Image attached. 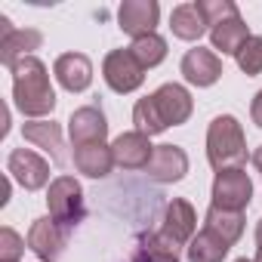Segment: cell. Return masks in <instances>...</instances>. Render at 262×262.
Instances as JSON below:
<instances>
[{
	"label": "cell",
	"mask_w": 262,
	"mask_h": 262,
	"mask_svg": "<svg viewBox=\"0 0 262 262\" xmlns=\"http://www.w3.org/2000/svg\"><path fill=\"white\" fill-rule=\"evenodd\" d=\"M10 74H13V102H16V108L25 117L43 120L47 114H53V108H56V90L50 83L47 65L37 56L19 59L10 68Z\"/></svg>",
	"instance_id": "cell-1"
},
{
	"label": "cell",
	"mask_w": 262,
	"mask_h": 262,
	"mask_svg": "<svg viewBox=\"0 0 262 262\" xmlns=\"http://www.w3.org/2000/svg\"><path fill=\"white\" fill-rule=\"evenodd\" d=\"M207 161L210 167L219 170H234L247 161V139L244 126L231 114H219L207 126Z\"/></svg>",
	"instance_id": "cell-2"
},
{
	"label": "cell",
	"mask_w": 262,
	"mask_h": 262,
	"mask_svg": "<svg viewBox=\"0 0 262 262\" xmlns=\"http://www.w3.org/2000/svg\"><path fill=\"white\" fill-rule=\"evenodd\" d=\"M47 207H50V216L74 231L83 219H86V201H83V188L74 176H56L50 182V191H47Z\"/></svg>",
	"instance_id": "cell-3"
},
{
	"label": "cell",
	"mask_w": 262,
	"mask_h": 262,
	"mask_svg": "<svg viewBox=\"0 0 262 262\" xmlns=\"http://www.w3.org/2000/svg\"><path fill=\"white\" fill-rule=\"evenodd\" d=\"M102 77L114 93H133L142 86L145 80V68L139 65V59L129 53V50H111L102 62Z\"/></svg>",
	"instance_id": "cell-4"
},
{
	"label": "cell",
	"mask_w": 262,
	"mask_h": 262,
	"mask_svg": "<svg viewBox=\"0 0 262 262\" xmlns=\"http://www.w3.org/2000/svg\"><path fill=\"white\" fill-rule=\"evenodd\" d=\"M250 198H253V182L241 167L216 173V179H213V207L244 213V207H250Z\"/></svg>",
	"instance_id": "cell-5"
},
{
	"label": "cell",
	"mask_w": 262,
	"mask_h": 262,
	"mask_svg": "<svg viewBox=\"0 0 262 262\" xmlns=\"http://www.w3.org/2000/svg\"><path fill=\"white\" fill-rule=\"evenodd\" d=\"M68 228H62L53 216H40L28 228V250L40 262H59L65 247H68Z\"/></svg>",
	"instance_id": "cell-6"
},
{
	"label": "cell",
	"mask_w": 262,
	"mask_h": 262,
	"mask_svg": "<svg viewBox=\"0 0 262 262\" xmlns=\"http://www.w3.org/2000/svg\"><path fill=\"white\" fill-rule=\"evenodd\" d=\"M151 105L161 117V123L170 129V126H182L191 111H194V102H191V93L182 86V83H161L155 93H151Z\"/></svg>",
	"instance_id": "cell-7"
},
{
	"label": "cell",
	"mask_w": 262,
	"mask_h": 262,
	"mask_svg": "<svg viewBox=\"0 0 262 262\" xmlns=\"http://www.w3.org/2000/svg\"><path fill=\"white\" fill-rule=\"evenodd\" d=\"M40 43H43V34L37 28H13L7 16H0V62L7 68H13L19 59L34 56Z\"/></svg>",
	"instance_id": "cell-8"
},
{
	"label": "cell",
	"mask_w": 262,
	"mask_h": 262,
	"mask_svg": "<svg viewBox=\"0 0 262 262\" xmlns=\"http://www.w3.org/2000/svg\"><path fill=\"white\" fill-rule=\"evenodd\" d=\"M7 173L25 188V191H37L50 182V164L47 158H40L31 148H13L7 158Z\"/></svg>",
	"instance_id": "cell-9"
},
{
	"label": "cell",
	"mask_w": 262,
	"mask_h": 262,
	"mask_svg": "<svg viewBox=\"0 0 262 262\" xmlns=\"http://www.w3.org/2000/svg\"><path fill=\"white\" fill-rule=\"evenodd\" d=\"M158 19H161L158 0H123V4L117 7V25L133 40L145 37V34H155Z\"/></svg>",
	"instance_id": "cell-10"
},
{
	"label": "cell",
	"mask_w": 262,
	"mask_h": 262,
	"mask_svg": "<svg viewBox=\"0 0 262 262\" xmlns=\"http://www.w3.org/2000/svg\"><path fill=\"white\" fill-rule=\"evenodd\" d=\"M111 151H114V164L117 167H123V170H145L151 164L155 145H151V136L139 133V129H129V133H120L111 142Z\"/></svg>",
	"instance_id": "cell-11"
},
{
	"label": "cell",
	"mask_w": 262,
	"mask_h": 262,
	"mask_svg": "<svg viewBox=\"0 0 262 262\" xmlns=\"http://www.w3.org/2000/svg\"><path fill=\"white\" fill-rule=\"evenodd\" d=\"M68 136L77 145H93V142H105L108 136V120H105V111L93 102V105H83L77 108L71 117H68Z\"/></svg>",
	"instance_id": "cell-12"
},
{
	"label": "cell",
	"mask_w": 262,
	"mask_h": 262,
	"mask_svg": "<svg viewBox=\"0 0 262 262\" xmlns=\"http://www.w3.org/2000/svg\"><path fill=\"white\" fill-rule=\"evenodd\" d=\"M194 228H198V213L188 201L182 198H173L167 207H164V216H161V231L179 244V247H188L191 237H194Z\"/></svg>",
	"instance_id": "cell-13"
},
{
	"label": "cell",
	"mask_w": 262,
	"mask_h": 262,
	"mask_svg": "<svg viewBox=\"0 0 262 262\" xmlns=\"http://www.w3.org/2000/svg\"><path fill=\"white\" fill-rule=\"evenodd\" d=\"M179 71H182V77H185L191 86H213V83L222 77V59H219L213 50L194 47V50H188V53L182 56Z\"/></svg>",
	"instance_id": "cell-14"
},
{
	"label": "cell",
	"mask_w": 262,
	"mask_h": 262,
	"mask_svg": "<svg viewBox=\"0 0 262 262\" xmlns=\"http://www.w3.org/2000/svg\"><path fill=\"white\" fill-rule=\"evenodd\" d=\"M145 173H148V179H155L161 185L182 182L185 173H188L185 148H179V145H155V155H151V164L145 167Z\"/></svg>",
	"instance_id": "cell-15"
},
{
	"label": "cell",
	"mask_w": 262,
	"mask_h": 262,
	"mask_svg": "<svg viewBox=\"0 0 262 262\" xmlns=\"http://www.w3.org/2000/svg\"><path fill=\"white\" fill-rule=\"evenodd\" d=\"M22 136H25V142L47 151L56 167H65L68 158H65V142H62V126L59 123H53V120H28V123H22Z\"/></svg>",
	"instance_id": "cell-16"
},
{
	"label": "cell",
	"mask_w": 262,
	"mask_h": 262,
	"mask_svg": "<svg viewBox=\"0 0 262 262\" xmlns=\"http://www.w3.org/2000/svg\"><path fill=\"white\" fill-rule=\"evenodd\" d=\"M53 74L68 93H83L93 83V62L83 53H62L53 65Z\"/></svg>",
	"instance_id": "cell-17"
},
{
	"label": "cell",
	"mask_w": 262,
	"mask_h": 262,
	"mask_svg": "<svg viewBox=\"0 0 262 262\" xmlns=\"http://www.w3.org/2000/svg\"><path fill=\"white\" fill-rule=\"evenodd\" d=\"M74 167H77V173H83L90 179H105L111 173V167H117V164H114L111 145L93 142V145H77L74 148Z\"/></svg>",
	"instance_id": "cell-18"
},
{
	"label": "cell",
	"mask_w": 262,
	"mask_h": 262,
	"mask_svg": "<svg viewBox=\"0 0 262 262\" xmlns=\"http://www.w3.org/2000/svg\"><path fill=\"white\" fill-rule=\"evenodd\" d=\"M250 37H253V34H250L247 22H244L241 16H234V19H228V22H222V25L210 28L213 53H222V56H237V50H241Z\"/></svg>",
	"instance_id": "cell-19"
},
{
	"label": "cell",
	"mask_w": 262,
	"mask_h": 262,
	"mask_svg": "<svg viewBox=\"0 0 262 262\" xmlns=\"http://www.w3.org/2000/svg\"><path fill=\"white\" fill-rule=\"evenodd\" d=\"M170 31L179 37V40H201L210 25L204 22L198 4H179L173 13H170Z\"/></svg>",
	"instance_id": "cell-20"
},
{
	"label": "cell",
	"mask_w": 262,
	"mask_h": 262,
	"mask_svg": "<svg viewBox=\"0 0 262 262\" xmlns=\"http://www.w3.org/2000/svg\"><path fill=\"white\" fill-rule=\"evenodd\" d=\"M204 228L213 231L216 237H222L228 247H234L244 234V213H234V210H219L210 204L207 216H204Z\"/></svg>",
	"instance_id": "cell-21"
},
{
	"label": "cell",
	"mask_w": 262,
	"mask_h": 262,
	"mask_svg": "<svg viewBox=\"0 0 262 262\" xmlns=\"http://www.w3.org/2000/svg\"><path fill=\"white\" fill-rule=\"evenodd\" d=\"M228 244L222 241V237H216L213 231H207V228H201L194 237H191V244L185 247V259L188 262H222L225 256H228Z\"/></svg>",
	"instance_id": "cell-22"
},
{
	"label": "cell",
	"mask_w": 262,
	"mask_h": 262,
	"mask_svg": "<svg viewBox=\"0 0 262 262\" xmlns=\"http://www.w3.org/2000/svg\"><path fill=\"white\" fill-rule=\"evenodd\" d=\"M129 53H133L139 59V65L148 71V68H155V65H161L167 59V40L155 31V34H145V37H136L133 47H129Z\"/></svg>",
	"instance_id": "cell-23"
},
{
	"label": "cell",
	"mask_w": 262,
	"mask_h": 262,
	"mask_svg": "<svg viewBox=\"0 0 262 262\" xmlns=\"http://www.w3.org/2000/svg\"><path fill=\"white\" fill-rule=\"evenodd\" d=\"M194 4H198L204 22H207L210 28H216V25H222V22L241 16V10H237L234 0H194Z\"/></svg>",
	"instance_id": "cell-24"
},
{
	"label": "cell",
	"mask_w": 262,
	"mask_h": 262,
	"mask_svg": "<svg viewBox=\"0 0 262 262\" xmlns=\"http://www.w3.org/2000/svg\"><path fill=\"white\" fill-rule=\"evenodd\" d=\"M237 68L247 74V77H256V74H262V37H250L241 50H237Z\"/></svg>",
	"instance_id": "cell-25"
},
{
	"label": "cell",
	"mask_w": 262,
	"mask_h": 262,
	"mask_svg": "<svg viewBox=\"0 0 262 262\" xmlns=\"http://www.w3.org/2000/svg\"><path fill=\"white\" fill-rule=\"evenodd\" d=\"M25 244L28 241H22L19 231L4 225V228H0V262H19L22 253H25Z\"/></svg>",
	"instance_id": "cell-26"
},
{
	"label": "cell",
	"mask_w": 262,
	"mask_h": 262,
	"mask_svg": "<svg viewBox=\"0 0 262 262\" xmlns=\"http://www.w3.org/2000/svg\"><path fill=\"white\" fill-rule=\"evenodd\" d=\"M250 117H253V123L262 129V90L253 96V105H250Z\"/></svg>",
	"instance_id": "cell-27"
},
{
	"label": "cell",
	"mask_w": 262,
	"mask_h": 262,
	"mask_svg": "<svg viewBox=\"0 0 262 262\" xmlns=\"http://www.w3.org/2000/svg\"><path fill=\"white\" fill-rule=\"evenodd\" d=\"M253 164H256V170L262 173V145H259V148L253 151Z\"/></svg>",
	"instance_id": "cell-28"
},
{
	"label": "cell",
	"mask_w": 262,
	"mask_h": 262,
	"mask_svg": "<svg viewBox=\"0 0 262 262\" xmlns=\"http://www.w3.org/2000/svg\"><path fill=\"white\" fill-rule=\"evenodd\" d=\"M256 244H259V247H262V219H259V222H256Z\"/></svg>",
	"instance_id": "cell-29"
},
{
	"label": "cell",
	"mask_w": 262,
	"mask_h": 262,
	"mask_svg": "<svg viewBox=\"0 0 262 262\" xmlns=\"http://www.w3.org/2000/svg\"><path fill=\"white\" fill-rule=\"evenodd\" d=\"M129 262H148V259H142V256H136V253H133V256H129Z\"/></svg>",
	"instance_id": "cell-30"
},
{
	"label": "cell",
	"mask_w": 262,
	"mask_h": 262,
	"mask_svg": "<svg viewBox=\"0 0 262 262\" xmlns=\"http://www.w3.org/2000/svg\"><path fill=\"white\" fill-rule=\"evenodd\" d=\"M253 262H262V247L256 250V256H253Z\"/></svg>",
	"instance_id": "cell-31"
},
{
	"label": "cell",
	"mask_w": 262,
	"mask_h": 262,
	"mask_svg": "<svg viewBox=\"0 0 262 262\" xmlns=\"http://www.w3.org/2000/svg\"><path fill=\"white\" fill-rule=\"evenodd\" d=\"M234 262H250V259H234Z\"/></svg>",
	"instance_id": "cell-32"
}]
</instances>
